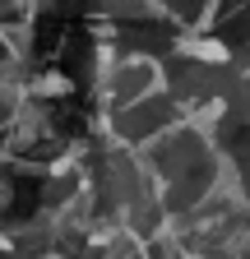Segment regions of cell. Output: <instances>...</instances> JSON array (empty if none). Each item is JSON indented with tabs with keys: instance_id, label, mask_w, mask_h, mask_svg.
Instances as JSON below:
<instances>
[{
	"instance_id": "3957f363",
	"label": "cell",
	"mask_w": 250,
	"mask_h": 259,
	"mask_svg": "<svg viewBox=\"0 0 250 259\" xmlns=\"http://www.w3.org/2000/svg\"><path fill=\"white\" fill-rule=\"evenodd\" d=\"M28 14H33V0H0V28H5V23H19Z\"/></svg>"
},
{
	"instance_id": "6da1fadb",
	"label": "cell",
	"mask_w": 250,
	"mask_h": 259,
	"mask_svg": "<svg viewBox=\"0 0 250 259\" xmlns=\"http://www.w3.org/2000/svg\"><path fill=\"white\" fill-rule=\"evenodd\" d=\"M185 116L190 111H185L167 88H153L148 97H139L130 107H102V135L125 144V148H144L148 139H158L162 130L181 125Z\"/></svg>"
},
{
	"instance_id": "7a4b0ae2",
	"label": "cell",
	"mask_w": 250,
	"mask_h": 259,
	"mask_svg": "<svg viewBox=\"0 0 250 259\" xmlns=\"http://www.w3.org/2000/svg\"><path fill=\"white\" fill-rule=\"evenodd\" d=\"M153 88H162V65L153 56H107L102 79H98L102 107H130Z\"/></svg>"
}]
</instances>
